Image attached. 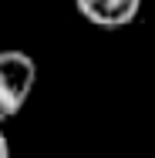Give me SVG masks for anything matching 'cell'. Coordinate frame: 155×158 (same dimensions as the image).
<instances>
[{
	"label": "cell",
	"mask_w": 155,
	"mask_h": 158,
	"mask_svg": "<svg viewBox=\"0 0 155 158\" xmlns=\"http://www.w3.org/2000/svg\"><path fill=\"white\" fill-rule=\"evenodd\" d=\"M37 67L24 51H0V125L14 118L34 91Z\"/></svg>",
	"instance_id": "cell-1"
},
{
	"label": "cell",
	"mask_w": 155,
	"mask_h": 158,
	"mask_svg": "<svg viewBox=\"0 0 155 158\" xmlns=\"http://www.w3.org/2000/svg\"><path fill=\"white\" fill-rule=\"evenodd\" d=\"M138 0H78V14L101 31H122L138 17Z\"/></svg>",
	"instance_id": "cell-2"
},
{
	"label": "cell",
	"mask_w": 155,
	"mask_h": 158,
	"mask_svg": "<svg viewBox=\"0 0 155 158\" xmlns=\"http://www.w3.org/2000/svg\"><path fill=\"white\" fill-rule=\"evenodd\" d=\"M0 158H10V141H7L3 128H0Z\"/></svg>",
	"instance_id": "cell-3"
}]
</instances>
